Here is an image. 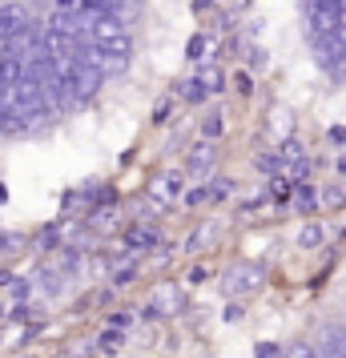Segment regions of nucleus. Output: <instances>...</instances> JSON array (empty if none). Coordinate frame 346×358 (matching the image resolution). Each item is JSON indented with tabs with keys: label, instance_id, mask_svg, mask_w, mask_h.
Returning a JSON list of instances; mask_svg holds the SVG:
<instances>
[{
	"label": "nucleus",
	"instance_id": "obj_4",
	"mask_svg": "<svg viewBox=\"0 0 346 358\" xmlns=\"http://www.w3.org/2000/svg\"><path fill=\"white\" fill-rule=\"evenodd\" d=\"M182 173H165V178H153V185H149V197L157 201V206H173L178 197H182Z\"/></svg>",
	"mask_w": 346,
	"mask_h": 358
},
{
	"label": "nucleus",
	"instance_id": "obj_18",
	"mask_svg": "<svg viewBox=\"0 0 346 358\" xmlns=\"http://www.w3.org/2000/svg\"><path fill=\"white\" fill-rule=\"evenodd\" d=\"M133 274H137L133 266H117V270H113V286H129V282H133Z\"/></svg>",
	"mask_w": 346,
	"mask_h": 358
},
{
	"label": "nucleus",
	"instance_id": "obj_6",
	"mask_svg": "<svg viewBox=\"0 0 346 358\" xmlns=\"http://www.w3.org/2000/svg\"><path fill=\"white\" fill-rule=\"evenodd\" d=\"M318 358H346V326H326L318 338Z\"/></svg>",
	"mask_w": 346,
	"mask_h": 358
},
{
	"label": "nucleus",
	"instance_id": "obj_28",
	"mask_svg": "<svg viewBox=\"0 0 346 358\" xmlns=\"http://www.w3.org/2000/svg\"><path fill=\"white\" fill-rule=\"evenodd\" d=\"M8 282H13V274H4V270H0V286H8Z\"/></svg>",
	"mask_w": 346,
	"mask_h": 358
},
{
	"label": "nucleus",
	"instance_id": "obj_17",
	"mask_svg": "<svg viewBox=\"0 0 346 358\" xmlns=\"http://www.w3.org/2000/svg\"><path fill=\"white\" fill-rule=\"evenodd\" d=\"M109 326H117V330H129V326H133V310H117V314H109Z\"/></svg>",
	"mask_w": 346,
	"mask_h": 358
},
{
	"label": "nucleus",
	"instance_id": "obj_29",
	"mask_svg": "<svg viewBox=\"0 0 346 358\" xmlns=\"http://www.w3.org/2000/svg\"><path fill=\"white\" fill-rule=\"evenodd\" d=\"M338 169H343V173H346V153H343V157H338Z\"/></svg>",
	"mask_w": 346,
	"mask_h": 358
},
{
	"label": "nucleus",
	"instance_id": "obj_25",
	"mask_svg": "<svg viewBox=\"0 0 346 358\" xmlns=\"http://www.w3.org/2000/svg\"><path fill=\"white\" fill-rule=\"evenodd\" d=\"M13 282H17V286H13V294H17V298H29V290H33V286H24L20 278H13Z\"/></svg>",
	"mask_w": 346,
	"mask_h": 358
},
{
	"label": "nucleus",
	"instance_id": "obj_21",
	"mask_svg": "<svg viewBox=\"0 0 346 358\" xmlns=\"http://www.w3.org/2000/svg\"><path fill=\"white\" fill-rule=\"evenodd\" d=\"M290 125H294V121H290V113H282V109H278V113H274V133L282 137V133H290Z\"/></svg>",
	"mask_w": 346,
	"mask_h": 358
},
{
	"label": "nucleus",
	"instance_id": "obj_10",
	"mask_svg": "<svg viewBox=\"0 0 346 358\" xmlns=\"http://www.w3.org/2000/svg\"><path fill=\"white\" fill-rule=\"evenodd\" d=\"M226 133V121H222V113H210L206 121H201V137L206 141H214V137H222Z\"/></svg>",
	"mask_w": 346,
	"mask_h": 358
},
{
	"label": "nucleus",
	"instance_id": "obj_5",
	"mask_svg": "<svg viewBox=\"0 0 346 358\" xmlns=\"http://www.w3.org/2000/svg\"><path fill=\"white\" fill-rule=\"evenodd\" d=\"M214 165H217L214 145H210V141H201V145L189 149V157H185V173H189V178H206Z\"/></svg>",
	"mask_w": 346,
	"mask_h": 358
},
{
	"label": "nucleus",
	"instance_id": "obj_3",
	"mask_svg": "<svg viewBox=\"0 0 346 358\" xmlns=\"http://www.w3.org/2000/svg\"><path fill=\"white\" fill-rule=\"evenodd\" d=\"M258 286H262V270L250 266V262H242V266H233V270L222 274V294H226V298H246V294H254Z\"/></svg>",
	"mask_w": 346,
	"mask_h": 358
},
{
	"label": "nucleus",
	"instance_id": "obj_9",
	"mask_svg": "<svg viewBox=\"0 0 346 358\" xmlns=\"http://www.w3.org/2000/svg\"><path fill=\"white\" fill-rule=\"evenodd\" d=\"M194 81H198L201 89H206V97H210V93H222V85H226V77H222V69H201V73L194 77Z\"/></svg>",
	"mask_w": 346,
	"mask_h": 358
},
{
	"label": "nucleus",
	"instance_id": "obj_8",
	"mask_svg": "<svg viewBox=\"0 0 346 358\" xmlns=\"http://www.w3.org/2000/svg\"><path fill=\"white\" fill-rule=\"evenodd\" d=\"M326 242V226L322 222H310V226H302V234H298V245L302 250H314V245Z\"/></svg>",
	"mask_w": 346,
	"mask_h": 358
},
{
	"label": "nucleus",
	"instance_id": "obj_16",
	"mask_svg": "<svg viewBox=\"0 0 346 358\" xmlns=\"http://www.w3.org/2000/svg\"><path fill=\"white\" fill-rule=\"evenodd\" d=\"M206 52H210V41H206V36H194V41H189V57H194V61H206Z\"/></svg>",
	"mask_w": 346,
	"mask_h": 358
},
{
	"label": "nucleus",
	"instance_id": "obj_26",
	"mask_svg": "<svg viewBox=\"0 0 346 358\" xmlns=\"http://www.w3.org/2000/svg\"><path fill=\"white\" fill-rule=\"evenodd\" d=\"M233 85H238L242 93H250V77H246V73H238V77H233Z\"/></svg>",
	"mask_w": 346,
	"mask_h": 358
},
{
	"label": "nucleus",
	"instance_id": "obj_1",
	"mask_svg": "<svg viewBox=\"0 0 346 358\" xmlns=\"http://www.w3.org/2000/svg\"><path fill=\"white\" fill-rule=\"evenodd\" d=\"M314 45V61L334 73V77H343L346 73V36L343 33H326V36H310Z\"/></svg>",
	"mask_w": 346,
	"mask_h": 358
},
{
	"label": "nucleus",
	"instance_id": "obj_14",
	"mask_svg": "<svg viewBox=\"0 0 346 358\" xmlns=\"http://www.w3.org/2000/svg\"><path fill=\"white\" fill-rule=\"evenodd\" d=\"M282 358H318V350H314L310 342H294V346H290Z\"/></svg>",
	"mask_w": 346,
	"mask_h": 358
},
{
	"label": "nucleus",
	"instance_id": "obj_11",
	"mask_svg": "<svg viewBox=\"0 0 346 358\" xmlns=\"http://www.w3.org/2000/svg\"><path fill=\"white\" fill-rule=\"evenodd\" d=\"M121 342H125V334H121L117 326H109V330H105V334L97 338V346L105 350V355H113V350H121Z\"/></svg>",
	"mask_w": 346,
	"mask_h": 358
},
{
	"label": "nucleus",
	"instance_id": "obj_13",
	"mask_svg": "<svg viewBox=\"0 0 346 358\" xmlns=\"http://www.w3.org/2000/svg\"><path fill=\"white\" fill-rule=\"evenodd\" d=\"M182 101H189V105H198V101H206V89H201L198 81H185V85H182Z\"/></svg>",
	"mask_w": 346,
	"mask_h": 358
},
{
	"label": "nucleus",
	"instance_id": "obj_7",
	"mask_svg": "<svg viewBox=\"0 0 346 358\" xmlns=\"http://www.w3.org/2000/svg\"><path fill=\"white\" fill-rule=\"evenodd\" d=\"M161 242V234L153 226H129L125 229V250H153Z\"/></svg>",
	"mask_w": 346,
	"mask_h": 358
},
{
	"label": "nucleus",
	"instance_id": "obj_20",
	"mask_svg": "<svg viewBox=\"0 0 346 358\" xmlns=\"http://www.w3.org/2000/svg\"><path fill=\"white\" fill-rule=\"evenodd\" d=\"M182 201H185V206H201V201H210V189H201V185H198V189L182 194Z\"/></svg>",
	"mask_w": 346,
	"mask_h": 358
},
{
	"label": "nucleus",
	"instance_id": "obj_27",
	"mask_svg": "<svg viewBox=\"0 0 346 358\" xmlns=\"http://www.w3.org/2000/svg\"><path fill=\"white\" fill-rule=\"evenodd\" d=\"M57 8H81V0H57Z\"/></svg>",
	"mask_w": 346,
	"mask_h": 358
},
{
	"label": "nucleus",
	"instance_id": "obj_12",
	"mask_svg": "<svg viewBox=\"0 0 346 358\" xmlns=\"http://www.w3.org/2000/svg\"><path fill=\"white\" fill-rule=\"evenodd\" d=\"M233 194V181L230 178H214L210 181V201H222V197Z\"/></svg>",
	"mask_w": 346,
	"mask_h": 358
},
{
	"label": "nucleus",
	"instance_id": "obj_2",
	"mask_svg": "<svg viewBox=\"0 0 346 358\" xmlns=\"http://www.w3.org/2000/svg\"><path fill=\"white\" fill-rule=\"evenodd\" d=\"M36 20L33 13L20 4V0H13V4H0V45H8V41H17V36L33 33Z\"/></svg>",
	"mask_w": 346,
	"mask_h": 358
},
{
	"label": "nucleus",
	"instance_id": "obj_30",
	"mask_svg": "<svg viewBox=\"0 0 346 358\" xmlns=\"http://www.w3.org/2000/svg\"><path fill=\"white\" fill-rule=\"evenodd\" d=\"M0 318H4V306H0Z\"/></svg>",
	"mask_w": 346,
	"mask_h": 358
},
{
	"label": "nucleus",
	"instance_id": "obj_19",
	"mask_svg": "<svg viewBox=\"0 0 346 358\" xmlns=\"http://www.w3.org/2000/svg\"><path fill=\"white\" fill-rule=\"evenodd\" d=\"M41 290H45V294H57V290H61V278L52 274V270H45V274H41Z\"/></svg>",
	"mask_w": 346,
	"mask_h": 358
},
{
	"label": "nucleus",
	"instance_id": "obj_24",
	"mask_svg": "<svg viewBox=\"0 0 346 358\" xmlns=\"http://www.w3.org/2000/svg\"><path fill=\"white\" fill-rule=\"evenodd\" d=\"M185 282H189V286H194V282H206V270H201V266H194V270H189V278H185Z\"/></svg>",
	"mask_w": 346,
	"mask_h": 358
},
{
	"label": "nucleus",
	"instance_id": "obj_15",
	"mask_svg": "<svg viewBox=\"0 0 346 358\" xmlns=\"http://www.w3.org/2000/svg\"><path fill=\"white\" fill-rule=\"evenodd\" d=\"M286 350H278V342H258L254 346V358H282Z\"/></svg>",
	"mask_w": 346,
	"mask_h": 358
},
{
	"label": "nucleus",
	"instance_id": "obj_22",
	"mask_svg": "<svg viewBox=\"0 0 346 358\" xmlns=\"http://www.w3.org/2000/svg\"><path fill=\"white\" fill-rule=\"evenodd\" d=\"M298 185H302V181H298ZM298 206H302V210H310V206H314V189H310V185H302V189H298Z\"/></svg>",
	"mask_w": 346,
	"mask_h": 358
},
{
	"label": "nucleus",
	"instance_id": "obj_23",
	"mask_svg": "<svg viewBox=\"0 0 346 358\" xmlns=\"http://www.w3.org/2000/svg\"><path fill=\"white\" fill-rule=\"evenodd\" d=\"M322 201H326V206H343V201H346V189H326V194H322Z\"/></svg>",
	"mask_w": 346,
	"mask_h": 358
}]
</instances>
